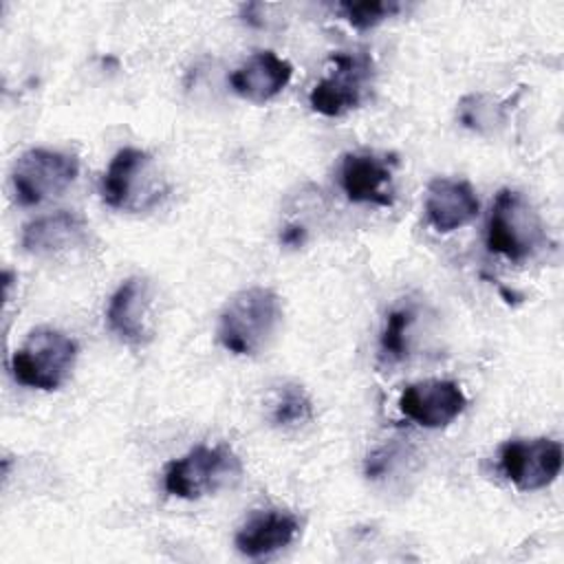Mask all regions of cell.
<instances>
[{
	"label": "cell",
	"instance_id": "16",
	"mask_svg": "<svg viewBox=\"0 0 564 564\" xmlns=\"http://www.w3.org/2000/svg\"><path fill=\"white\" fill-rule=\"evenodd\" d=\"M313 416V403L302 386L286 383L278 390L271 405V423L278 427H293Z\"/></svg>",
	"mask_w": 564,
	"mask_h": 564
},
{
	"label": "cell",
	"instance_id": "5",
	"mask_svg": "<svg viewBox=\"0 0 564 564\" xmlns=\"http://www.w3.org/2000/svg\"><path fill=\"white\" fill-rule=\"evenodd\" d=\"M77 172V156L48 148H31L15 159L11 170L15 200L24 207H33L55 198L70 187Z\"/></svg>",
	"mask_w": 564,
	"mask_h": 564
},
{
	"label": "cell",
	"instance_id": "4",
	"mask_svg": "<svg viewBox=\"0 0 564 564\" xmlns=\"http://www.w3.org/2000/svg\"><path fill=\"white\" fill-rule=\"evenodd\" d=\"M240 474V458L229 445H196L185 456L165 465L163 487L170 496L198 500L238 480Z\"/></svg>",
	"mask_w": 564,
	"mask_h": 564
},
{
	"label": "cell",
	"instance_id": "2",
	"mask_svg": "<svg viewBox=\"0 0 564 564\" xmlns=\"http://www.w3.org/2000/svg\"><path fill=\"white\" fill-rule=\"evenodd\" d=\"M77 341L53 326L33 328L11 355V375L20 386L57 390L73 372Z\"/></svg>",
	"mask_w": 564,
	"mask_h": 564
},
{
	"label": "cell",
	"instance_id": "9",
	"mask_svg": "<svg viewBox=\"0 0 564 564\" xmlns=\"http://www.w3.org/2000/svg\"><path fill=\"white\" fill-rule=\"evenodd\" d=\"M394 159L372 152H348L339 165V185L350 203H370L390 207L394 203L390 181Z\"/></svg>",
	"mask_w": 564,
	"mask_h": 564
},
{
	"label": "cell",
	"instance_id": "11",
	"mask_svg": "<svg viewBox=\"0 0 564 564\" xmlns=\"http://www.w3.org/2000/svg\"><path fill=\"white\" fill-rule=\"evenodd\" d=\"M300 531V520L284 509H262L251 513L238 529L234 544L240 555L258 560L289 546Z\"/></svg>",
	"mask_w": 564,
	"mask_h": 564
},
{
	"label": "cell",
	"instance_id": "1",
	"mask_svg": "<svg viewBox=\"0 0 564 564\" xmlns=\"http://www.w3.org/2000/svg\"><path fill=\"white\" fill-rule=\"evenodd\" d=\"M282 322V302L273 289L249 286L231 295L218 315L216 337L234 355H256Z\"/></svg>",
	"mask_w": 564,
	"mask_h": 564
},
{
	"label": "cell",
	"instance_id": "19",
	"mask_svg": "<svg viewBox=\"0 0 564 564\" xmlns=\"http://www.w3.org/2000/svg\"><path fill=\"white\" fill-rule=\"evenodd\" d=\"M302 240H304V229H302V227H286V229L282 231V242H284V245L297 247V245H302Z\"/></svg>",
	"mask_w": 564,
	"mask_h": 564
},
{
	"label": "cell",
	"instance_id": "15",
	"mask_svg": "<svg viewBox=\"0 0 564 564\" xmlns=\"http://www.w3.org/2000/svg\"><path fill=\"white\" fill-rule=\"evenodd\" d=\"M150 165V154L139 148H121L108 163L101 181H99V194L101 200L112 209H126L132 207L134 192L139 176Z\"/></svg>",
	"mask_w": 564,
	"mask_h": 564
},
{
	"label": "cell",
	"instance_id": "17",
	"mask_svg": "<svg viewBox=\"0 0 564 564\" xmlns=\"http://www.w3.org/2000/svg\"><path fill=\"white\" fill-rule=\"evenodd\" d=\"M401 9L403 4L397 0H344L337 4V11L359 31L377 26Z\"/></svg>",
	"mask_w": 564,
	"mask_h": 564
},
{
	"label": "cell",
	"instance_id": "12",
	"mask_svg": "<svg viewBox=\"0 0 564 564\" xmlns=\"http://www.w3.org/2000/svg\"><path fill=\"white\" fill-rule=\"evenodd\" d=\"M148 313H150V284L132 275L123 280L110 295L106 306L108 328L126 344L141 346L148 341Z\"/></svg>",
	"mask_w": 564,
	"mask_h": 564
},
{
	"label": "cell",
	"instance_id": "14",
	"mask_svg": "<svg viewBox=\"0 0 564 564\" xmlns=\"http://www.w3.org/2000/svg\"><path fill=\"white\" fill-rule=\"evenodd\" d=\"M86 223L73 212H55L35 218L22 229V247L33 256H55L84 242Z\"/></svg>",
	"mask_w": 564,
	"mask_h": 564
},
{
	"label": "cell",
	"instance_id": "10",
	"mask_svg": "<svg viewBox=\"0 0 564 564\" xmlns=\"http://www.w3.org/2000/svg\"><path fill=\"white\" fill-rule=\"evenodd\" d=\"M423 207L427 223L438 234H452L469 225L480 209L476 192L467 181L445 176L430 181Z\"/></svg>",
	"mask_w": 564,
	"mask_h": 564
},
{
	"label": "cell",
	"instance_id": "18",
	"mask_svg": "<svg viewBox=\"0 0 564 564\" xmlns=\"http://www.w3.org/2000/svg\"><path fill=\"white\" fill-rule=\"evenodd\" d=\"M414 322V313L410 308H394L388 313L383 333H381V355L392 361H401L408 355L405 333Z\"/></svg>",
	"mask_w": 564,
	"mask_h": 564
},
{
	"label": "cell",
	"instance_id": "13",
	"mask_svg": "<svg viewBox=\"0 0 564 564\" xmlns=\"http://www.w3.org/2000/svg\"><path fill=\"white\" fill-rule=\"evenodd\" d=\"M293 66L273 51H258L249 55L231 75L229 84L234 93L247 101L264 104L286 88Z\"/></svg>",
	"mask_w": 564,
	"mask_h": 564
},
{
	"label": "cell",
	"instance_id": "3",
	"mask_svg": "<svg viewBox=\"0 0 564 564\" xmlns=\"http://www.w3.org/2000/svg\"><path fill=\"white\" fill-rule=\"evenodd\" d=\"M546 242L542 218L516 189H500L487 220V247L491 253L522 262Z\"/></svg>",
	"mask_w": 564,
	"mask_h": 564
},
{
	"label": "cell",
	"instance_id": "7",
	"mask_svg": "<svg viewBox=\"0 0 564 564\" xmlns=\"http://www.w3.org/2000/svg\"><path fill=\"white\" fill-rule=\"evenodd\" d=\"M330 62L335 64L333 73L313 86L308 104L324 117H341L361 104L372 75V62L368 55L355 53H335Z\"/></svg>",
	"mask_w": 564,
	"mask_h": 564
},
{
	"label": "cell",
	"instance_id": "8",
	"mask_svg": "<svg viewBox=\"0 0 564 564\" xmlns=\"http://www.w3.org/2000/svg\"><path fill=\"white\" fill-rule=\"evenodd\" d=\"M467 397L456 381L425 379L410 383L399 397V410L421 427H445L463 414Z\"/></svg>",
	"mask_w": 564,
	"mask_h": 564
},
{
	"label": "cell",
	"instance_id": "6",
	"mask_svg": "<svg viewBox=\"0 0 564 564\" xmlns=\"http://www.w3.org/2000/svg\"><path fill=\"white\" fill-rule=\"evenodd\" d=\"M502 476L520 491L549 487L562 469V445L553 438H511L498 454Z\"/></svg>",
	"mask_w": 564,
	"mask_h": 564
}]
</instances>
